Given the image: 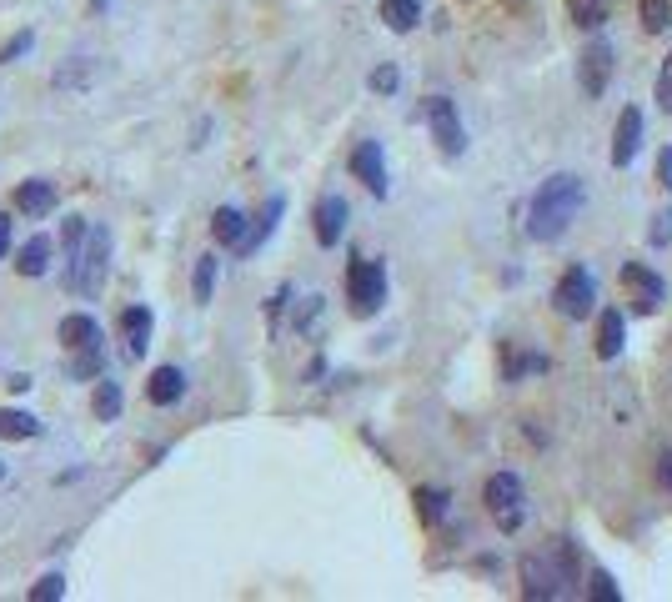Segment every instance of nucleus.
Segmentation results:
<instances>
[{"mask_svg":"<svg viewBox=\"0 0 672 602\" xmlns=\"http://www.w3.org/2000/svg\"><path fill=\"white\" fill-rule=\"evenodd\" d=\"M567 16H572V26H582V31H602L607 16H612V0H567Z\"/></svg>","mask_w":672,"mask_h":602,"instance_id":"obj_22","label":"nucleus"},{"mask_svg":"<svg viewBox=\"0 0 672 602\" xmlns=\"http://www.w3.org/2000/svg\"><path fill=\"white\" fill-rule=\"evenodd\" d=\"M577 582V567H572V547H557L552 557H522V597L532 602H557L567 597Z\"/></svg>","mask_w":672,"mask_h":602,"instance_id":"obj_2","label":"nucleus"},{"mask_svg":"<svg viewBox=\"0 0 672 602\" xmlns=\"http://www.w3.org/2000/svg\"><path fill=\"white\" fill-rule=\"evenodd\" d=\"M427 126H432V141L442 146V156H462L467 151V131H462V116H457V101L452 96H427Z\"/></svg>","mask_w":672,"mask_h":602,"instance_id":"obj_7","label":"nucleus"},{"mask_svg":"<svg viewBox=\"0 0 672 602\" xmlns=\"http://www.w3.org/2000/svg\"><path fill=\"white\" fill-rule=\"evenodd\" d=\"M0 482H6V462H0Z\"/></svg>","mask_w":672,"mask_h":602,"instance_id":"obj_43","label":"nucleus"},{"mask_svg":"<svg viewBox=\"0 0 672 602\" xmlns=\"http://www.w3.org/2000/svg\"><path fill=\"white\" fill-rule=\"evenodd\" d=\"M657 106L672 116V56L662 61V71H657Z\"/></svg>","mask_w":672,"mask_h":602,"instance_id":"obj_36","label":"nucleus"},{"mask_svg":"<svg viewBox=\"0 0 672 602\" xmlns=\"http://www.w3.org/2000/svg\"><path fill=\"white\" fill-rule=\"evenodd\" d=\"M627 347V317L622 312H602L597 317V357L602 362H617Z\"/></svg>","mask_w":672,"mask_h":602,"instance_id":"obj_18","label":"nucleus"},{"mask_svg":"<svg viewBox=\"0 0 672 602\" xmlns=\"http://www.w3.org/2000/svg\"><path fill=\"white\" fill-rule=\"evenodd\" d=\"M657 181L672 191V146H662V151H657Z\"/></svg>","mask_w":672,"mask_h":602,"instance_id":"obj_39","label":"nucleus"},{"mask_svg":"<svg viewBox=\"0 0 672 602\" xmlns=\"http://www.w3.org/2000/svg\"><path fill=\"white\" fill-rule=\"evenodd\" d=\"M637 11H642V26L657 36L672 26V0H637Z\"/></svg>","mask_w":672,"mask_h":602,"instance_id":"obj_28","label":"nucleus"},{"mask_svg":"<svg viewBox=\"0 0 672 602\" xmlns=\"http://www.w3.org/2000/svg\"><path fill=\"white\" fill-rule=\"evenodd\" d=\"M146 397H151L156 407L181 402V397H186V372H181V367H156L151 382H146Z\"/></svg>","mask_w":672,"mask_h":602,"instance_id":"obj_19","label":"nucleus"},{"mask_svg":"<svg viewBox=\"0 0 672 602\" xmlns=\"http://www.w3.org/2000/svg\"><path fill=\"white\" fill-rule=\"evenodd\" d=\"M286 296H291V286H276V291H271V301H266V317H271V332H276V317H281V307H286Z\"/></svg>","mask_w":672,"mask_h":602,"instance_id":"obj_38","label":"nucleus"},{"mask_svg":"<svg viewBox=\"0 0 672 602\" xmlns=\"http://www.w3.org/2000/svg\"><path fill=\"white\" fill-rule=\"evenodd\" d=\"M552 301H557V312H562L567 322H587V312L597 307V281H592V271H587V266H567L562 281H557V291H552Z\"/></svg>","mask_w":672,"mask_h":602,"instance_id":"obj_6","label":"nucleus"},{"mask_svg":"<svg viewBox=\"0 0 672 602\" xmlns=\"http://www.w3.org/2000/svg\"><path fill=\"white\" fill-rule=\"evenodd\" d=\"M527 372H547V357H542V352H522V357L507 362V382H517V377H527Z\"/></svg>","mask_w":672,"mask_h":602,"instance_id":"obj_31","label":"nucleus"},{"mask_svg":"<svg viewBox=\"0 0 672 602\" xmlns=\"http://www.w3.org/2000/svg\"><path fill=\"white\" fill-rule=\"evenodd\" d=\"M482 502H487V512L502 532H517L527 522V487H522L517 472H492L487 487H482Z\"/></svg>","mask_w":672,"mask_h":602,"instance_id":"obj_3","label":"nucleus"},{"mask_svg":"<svg viewBox=\"0 0 672 602\" xmlns=\"http://www.w3.org/2000/svg\"><path fill=\"white\" fill-rule=\"evenodd\" d=\"M151 307H141V301H136V307H126L121 312V332H126V357L131 362H141L146 352H151Z\"/></svg>","mask_w":672,"mask_h":602,"instance_id":"obj_14","label":"nucleus"},{"mask_svg":"<svg viewBox=\"0 0 672 602\" xmlns=\"http://www.w3.org/2000/svg\"><path fill=\"white\" fill-rule=\"evenodd\" d=\"M51 256H56V241H51V236H31V241L16 251V271H21V276H46V271H51Z\"/></svg>","mask_w":672,"mask_h":602,"instance_id":"obj_20","label":"nucleus"},{"mask_svg":"<svg viewBox=\"0 0 672 602\" xmlns=\"http://www.w3.org/2000/svg\"><path fill=\"white\" fill-rule=\"evenodd\" d=\"M281 211H286V196H271V201H266V211H261V216H256V221L246 226V236L236 241V256H256V251H261V246L271 241V231H276Z\"/></svg>","mask_w":672,"mask_h":602,"instance_id":"obj_16","label":"nucleus"},{"mask_svg":"<svg viewBox=\"0 0 672 602\" xmlns=\"http://www.w3.org/2000/svg\"><path fill=\"white\" fill-rule=\"evenodd\" d=\"M617 281H622V296L632 301L637 317H652L662 301H667V281H662L652 266H642V261H627V266L617 271Z\"/></svg>","mask_w":672,"mask_h":602,"instance_id":"obj_5","label":"nucleus"},{"mask_svg":"<svg viewBox=\"0 0 672 602\" xmlns=\"http://www.w3.org/2000/svg\"><path fill=\"white\" fill-rule=\"evenodd\" d=\"M382 21H387L397 36L417 31V21H422V0H382Z\"/></svg>","mask_w":672,"mask_h":602,"instance_id":"obj_23","label":"nucleus"},{"mask_svg":"<svg viewBox=\"0 0 672 602\" xmlns=\"http://www.w3.org/2000/svg\"><path fill=\"white\" fill-rule=\"evenodd\" d=\"M316 322H321V296H306L296 312V332H316Z\"/></svg>","mask_w":672,"mask_h":602,"instance_id":"obj_35","label":"nucleus"},{"mask_svg":"<svg viewBox=\"0 0 672 602\" xmlns=\"http://www.w3.org/2000/svg\"><path fill=\"white\" fill-rule=\"evenodd\" d=\"M106 271H111V231L96 221L91 236H86V251H81V276H76V296H96L106 286Z\"/></svg>","mask_w":672,"mask_h":602,"instance_id":"obj_8","label":"nucleus"},{"mask_svg":"<svg viewBox=\"0 0 672 602\" xmlns=\"http://www.w3.org/2000/svg\"><path fill=\"white\" fill-rule=\"evenodd\" d=\"M642 151V111L637 106H627L622 116H617V136H612V166L622 171V166H632V156Z\"/></svg>","mask_w":672,"mask_h":602,"instance_id":"obj_13","label":"nucleus"},{"mask_svg":"<svg viewBox=\"0 0 672 602\" xmlns=\"http://www.w3.org/2000/svg\"><path fill=\"white\" fill-rule=\"evenodd\" d=\"M447 507H452V492L447 487H417V512H422L427 527H437L447 517Z\"/></svg>","mask_w":672,"mask_h":602,"instance_id":"obj_25","label":"nucleus"},{"mask_svg":"<svg viewBox=\"0 0 672 602\" xmlns=\"http://www.w3.org/2000/svg\"><path fill=\"white\" fill-rule=\"evenodd\" d=\"M647 241L662 251V246H672V206H662L657 216H652V226H647Z\"/></svg>","mask_w":672,"mask_h":602,"instance_id":"obj_32","label":"nucleus"},{"mask_svg":"<svg viewBox=\"0 0 672 602\" xmlns=\"http://www.w3.org/2000/svg\"><path fill=\"white\" fill-rule=\"evenodd\" d=\"M587 592H592L597 602H622V587H617V582H612V572H602V567H592Z\"/></svg>","mask_w":672,"mask_h":602,"instance_id":"obj_30","label":"nucleus"},{"mask_svg":"<svg viewBox=\"0 0 672 602\" xmlns=\"http://www.w3.org/2000/svg\"><path fill=\"white\" fill-rule=\"evenodd\" d=\"M91 6H96V11H106V6H111V0H91Z\"/></svg>","mask_w":672,"mask_h":602,"instance_id":"obj_42","label":"nucleus"},{"mask_svg":"<svg viewBox=\"0 0 672 602\" xmlns=\"http://www.w3.org/2000/svg\"><path fill=\"white\" fill-rule=\"evenodd\" d=\"M51 86H56L61 96H86V91L96 86V56H71V61H61L56 76H51Z\"/></svg>","mask_w":672,"mask_h":602,"instance_id":"obj_12","label":"nucleus"},{"mask_svg":"<svg viewBox=\"0 0 672 602\" xmlns=\"http://www.w3.org/2000/svg\"><path fill=\"white\" fill-rule=\"evenodd\" d=\"M191 296H196V307H211V296H216V256H196Z\"/></svg>","mask_w":672,"mask_h":602,"instance_id":"obj_26","label":"nucleus"},{"mask_svg":"<svg viewBox=\"0 0 672 602\" xmlns=\"http://www.w3.org/2000/svg\"><path fill=\"white\" fill-rule=\"evenodd\" d=\"M587 206V181L577 171H557L537 186L532 206H527V236L532 241H562L572 231V221Z\"/></svg>","mask_w":672,"mask_h":602,"instance_id":"obj_1","label":"nucleus"},{"mask_svg":"<svg viewBox=\"0 0 672 602\" xmlns=\"http://www.w3.org/2000/svg\"><path fill=\"white\" fill-rule=\"evenodd\" d=\"M316 241L321 246H336V241H342L347 236V221H352V206L342 201V196H321L316 201Z\"/></svg>","mask_w":672,"mask_h":602,"instance_id":"obj_11","label":"nucleus"},{"mask_svg":"<svg viewBox=\"0 0 672 602\" xmlns=\"http://www.w3.org/2000/svg\"><path fill=\"white\" fill-rule=\"evenodd\" d=\"M96 422H116L121 417V407H126V392H121V382H111V377H96Z\"/></svg>","mask_w":672,"mask_h":602,"instance_id":"obj_24","label":"nucleus"},{"mask_svg":"<svg viewBox=\"0 0 672 602\" xmlns=\"http://www.w3.org/2000/svg\"><path fill=\"white\" fill-rule=\"evenodd\" d=\"M31 46H36V36H31V31H21V36H16V41L6 46V51H0V66H11V61H21V56H26Z\"/></svg>","mask_w":672,"mask_h":602,"instance_id":"obj_37","label":"nucleus"},{"mask_svg":"<svg viewBox=\"0 0 672 602\" xmlns=\"http://www.w3.org/2000/svg\"><path fill=\"white\" fill-rule=\"evenodd\" d=\"M577 81H582L587 101H597V96L607 91V81H612V46H607V41H592V46L582 51V66H577Z\"/></svg>","mask_w":672,"mask_h":602,"instance_id":"obj_10","label":"nucleus"},{"mask_svg":"<svg viewBox=\"0 0 672 602\" xmlns=\"http://www.w3.org/2000/svg\"><path fill=\"white\" fill-rule=\"evenodd\" d=\"M26 597H31V602H61V597H66V577H61V572H46Z\"/></svg>","mask_w":672,"mask_h":602,"instance_id":"obj_29","label":"nucleus"},{"mask_svg":"<svg viewBox=\"0 0 672 602\" xmlns=\"http://www.w3.org/2000/svg\"><path fill=\"white\" fill-rule=\"evenodd\" d=\"M397 86H402V71H397V66H377V71H372V91H377V96H392Z\"/></svg>","mask_w":672,"mask_h":602,"instance_id":"obj_34","label":"nucleus"},{"mask_svg":"<svg viewBox=\"0 0 672 602\" xmlns=\"http://www.w3.org/2000/svg\"><path fill=\"white\" fill-rule=\"evenodd\" d=\"M61 347L66 352H81V347H101V322L91 317V312H71L66 322H61Z\"/></svg>","mask_w":672,"mask_h":602,"instance_id":"obj_17","label":"nucleus"},{"mask_svg":"<svg viewBox=\"0 0 672 602\" xmlns=\"http://www.w3.org/2000/svg\"><path fill=\"white\" fill-rule=\"evenodd\" d=\"M352 176L382 201L387 191H392V181H387V156H382V146L377 141H362L357 151H352Z\"/></svg>","mask_w":672,"mask_h":602,"instance_id":"obj_9","label":"nucleus"},{"mask_svg":"<svg viewBox=\"0 0 672 602\" xmlns=\"http://www.w3.org/2000/svg\"><path fill=\"white\" fill-rule=\"evenodd\" d=\"M657 482L672 492V452H662V457H657Z\"/></svg>","mask_w":672,"mask_h":602,"instance_id":"obj_40","label":"nucleus"},{"mask_svg":"<svg viewBox=\"0 0 672 602\" xmlns=\"http://www.w3.org/2000/svg\"><path fill=\"white\" fill-rule=\"evenodd\" d=\"M347 301H352L357 317L382 312V301H387V266L372 261V256H357V261L347 266Z\"/></svg>","mask_w":672,"mask_h":602,"instance_id":"obj_4","label":"nucleus"},{"mask_svg":"<svg viewBox=\"0 0 672 602\" xmlns=\"http://www.w3.org/2000/svg\"><path fill=\"white\" fill-rule=\"evenodd\" d=\"M16 211L31 216V221L51 216V211H56V181H41V176L21 181V186H16Z\"/></svg>","mask_w":672,"mask_h":602,"instance_id":"obj_15","label":"nucleus"},{"mask_svg":"<svg viewBox=\"0 0 672 602\" xmlns=\"http://www.w3.org/2000/svg\"><path fill=\"white\" fill-rule=\"evenodd\" d=\"M0 437H11V442L16 437H41V422L31 412H16L11 407V412H0Z\"/></svg>","mask_w":672,"mask_h":602,"instance_id":"obj_27","label":"nucleus"},{"mask_svg":"<svg viewBox=\"0 0 672 602\" xmlns=\"http://www.w3.org/2000/svg\"><path fill=\"white\" fill-rule=\"evenodd\" d=\"M71 377H101V347H81L71 362Z\"/></svg>","mask_w":672,"mask_h":602,"instance_id":"obj_33","label":"nucleus"},{"mask_svg":"<svg viewBox=\"0 0 672 602\" xmlns=\"http://www.w3.org/2000/svg\"><path fill=\"white\" fill-rule=\"evenodd\" d=\"M246 226H251V221H246L241 206H216V216H211V236H216L221 246H231V251H236V241L246 236Z\"/></svg>","mask_w":672,"mask_h":602,"instance_id":"obj_21","label":"nucleus"},{"mask_svg":"<svg viewBox=\"0 0 672 602\" xmlns=\"http://www.w3.org/2000/svg\"><path fill=\"white\" fill-rule=\"evenodd\" d=\"M0 256H11V216H0Z\"/></svg>","mask_w":672,"mask_h":602,"instance_id":"obj_41","label":"nucleus"}]
</instances>
